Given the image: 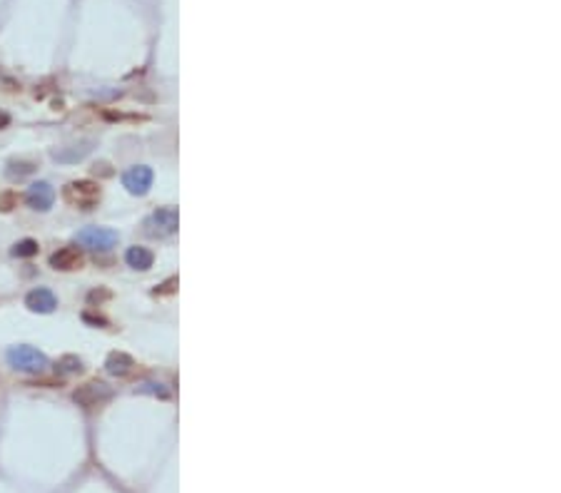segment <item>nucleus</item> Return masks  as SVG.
<instances>
[{
	"label": "nucleus",
	"instance_id": "f8f14e48",
	"mask_svg": "<svg viewBox=\"0 0 561 493\" xmlns=\"http://www.w3.org/2000/svg\"><path fill=\"white\" fill-rule=\"evenodd\" d=\"M40 252V244L36 239H21L11 247V255L13 257H36Z\"/></svg>",
	"mask_w": 561,
	"mask_h": 493
},
{
	"label": "nucleus",
	"instance_id": "39448f33",
	"mask_svg": "<svg viewBox=\"0 0 561 493\" xmlns=\"http://www.w3.org/2000/svg\"><path fill=\"white\" fill-rule=\"evenodd\" d=\"M153 170L148 165H135V167L123 172V187L130 194H148V189L153 187Z\"/></svg>",
	"mask_w": 561,
	"mask_h": 493
},
{
	"label": "nucleus",
	"instance_id": "0eeeda50",
	"mask_svg": "<svg viewBox=\"0 0 561 493\" xmlns=\"http://www.w3.org/2000/svg\"><path fill=\"white\" fill-rule=\"evenodd\" d=\"M26 202L36 212H48L55 202V189L50 187V182H33L26 192Z\"/></svg>",
	"mask_w": 561,
	"mask_h": 493
},
{
	"label": "nucleus",
	"instance_id": "9b49d317",
	"mask_svg": "<svg viewBox=\"0 0 561 493\" xmlns=\"http://www.w3.org/2000/svg\"><path fill=\"white\" fill-rule=\"evenodd\" d=\"M125 262H128L133 270L145 272V270H150V267H153L155 257H153V252H150L148 247H130V250L125 252Z\"/></svg>",
	"mask_w": 561,
	"mask_h": 493
},
{
	"label": "nucleus",
	"instance_id": "ddd939ff",
	"mask_svg": "<svg viewBox=\"0 0 561 493\" xmlns=\"http://www.w3.org/2000/svg\"><path fill=\"white\" fill-rule=\"evenodd\" d=\"M58 369H60L62 374H80L82 372V359L75 354H65L58 359Z\"/></svg>",
	"mask_w": 561,
	"mask_h": 493
},
{
	"label": "nucleus",
	"instance_id": "9d476101",
	"mask_svg": "<svg viewBox=\"0 0 561 493\" xmlns=\"http://www.w3.org/2000/svg\"><path fill=\"white\" fill-rule=\"evenodd\" d=\"M133 356L125 354V351H112L110 356L105 359V372L110 374V377H128L130 372H133Z\"/></svg>",
	"mask_w": 561,
	"mask_h": 493
},
{
	"label": "nucleus",
	"instance_id": "20e7f679",
	"mask_svg": "<svg viewBox=\"0 0 561 493\" xmlns=\"http://www.w3.org/2000/svg\"><path fill=\"white\" fill-rule=\"evenodd\" d=\"M178 224H180L178 209L175 207H158L148 217L145 227H148V234H153V237H170V234L178 232Z\"/></svg>",
	"mask_w": 561,
	"mask_h": 493
},
{
	"label": "nucleus",
	"instance_id": "f03ea898",
	"mask_svg": "<svg viewBox=\"0 0 561 493\" xmlns=\"http://www.w3.org/2000/svg\"><path fill=\"white\" fill-rule=\"evenodd\" d=\"M62 197H65L67 204H72L77 209H92L100 202L102 192H100V184L92 182V179H75V182L65 184Z\"/></svg>",
	"mask_w": 561,
	"mask_h": 493
},
{
	"label": "nucleus",
	"instance_id": "4468645a",
	"mask_svg": "<svg viewBox=\"0 0 561 493\" xmlns=\"http://www.w3.org/2000/svg\"><path fill=\"white\" fill-rule=\"evenodd\" d=\"M33 170H36V165H33V162H23V160H21V162H11V165H8L6 175L11 179H23L26 175H31Z\"/></svg>",
	"mask_w": 561,
	"mask_h": 493
},
{
	"label": "nucleus",
	"instance_id": "2eb2a0df",
	"mask_svg": "<svg viewBox=\"0 0 561 493\" xmlns=\"http://www.w3.org/2000/svg\"><path fill=\"white\" fill-rule=\"evenodd\" d=\"M18 207V194L16 192H0V212H13Z\"/></svg>",
	"mask_w": 561,
	"mask_h": 493
},
{
	"label": "nucleus",
	"instance_id": "f257e3e1",
	"mask_svg": "<svg viewBox=\"0 0 561 493\" xmlns=\"http://www.w3.org/2000/svg\"><path fill=\"white\" fill-rule=\"evenodd\" d=\"M8 364L23 374H40L48 366V356L43 351H38L36 346L28 344H16L8 349Z\"/></svg>",
	"mask_w": 561,
	"mask_h": 493
},
{
	"label": "nucleus",
	"instance_id": "1a4fd4ad",
	"mask_svg": "<svg viewBox=\"0 0 561 493\" xmlns=\"http://www.w3.org/2000/svg\"><path fill=\"white\" fill-rule=\"evenodd\" d=\"M26 306L31 311H38V314H50V311H55L58 299H55V294H53L50 289H45V287H38V289L28 292Z\"/></svg>",
	"mask_w": 561,
	"mask_h": 493
},
{
	"label": "nucleus",
	"instance_id": "dca6fc26",
	"mask_svg": "<svg viewBox=\"0 0 561 493\" xmlns=\"http://www.w3.org/2000/svg\"><path fill=\"white\" fill-rule=\"evenodd\" d=\"M8 125H11V115H8V112L0 110V130L8 128Z\"/></svg>",
	"mask_w": 561,
	"mask_h": 493
},
{
	"label": "nucleus",
	"instance_id": "6e6552de",
	"mask_svg": "<svg viewBox=\"0 0 561 493\" xmlns=\"http://www.w3.org/2000/svg\"><path fill=\"white\" fill-rule=\"evenodd\" d=\"M82 252L77 247H60L58 252L50 255V267L53 270H60V272H72V270H80L82 267Z\"/></svg>",
	"mask_w": 561,
	"mask_h": 493
},
{
	"label": "nucleus",
	"instance_id": "423d86ee",
	"mask_svg": "<svg viewBox=\"0 0 561 493\" xmlns=\"http://www.w3.org/2000/svg\"><path fill=\"white\" fill-rule=\"evenodd\" d=\"M72 399L75 404L80 406H97L100 401H107L110 399V387L102 382H90V384H82L72 392Z\"/></svg>",
	"mask_w": 561,
	"mask_h": 493
},
{
	"label": "nucleus",
	"instance_id": "7ed1b4c3",
	"mask_svg": "<svg viewBox=\"0 0 561 493\" xmlns=\"http://www.w3.org/2000/svg\"><path fill=\"white\" fill-rule=\"evenodd\" d=\"M120 242V234L110 227H85L77 232V244L85 250L107 252Z\"/></svg>",
	"mask_w": 561,
	"mask_h": 493
}]
</instances>
